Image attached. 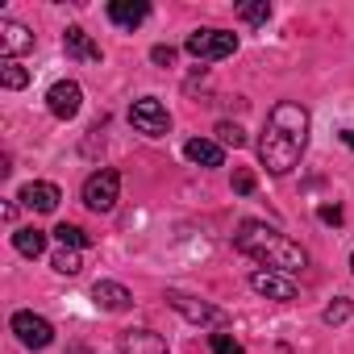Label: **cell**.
<instances>
[{
	"label": "cell",
	"mask_w": 354,
	"mask_h": 354,
	"mask_svg": "<svg viewBox=\"0 0 354 354\" xmlns=\"http://www.w3.org/2000/svg\"><path fill=\"white\" fill-rule=\"evenodd\" d=\"M308 146V109L296 100H279L267 117V129L259 138V158L271 175H288Z\"/></svg>",
	"instance_id": "1"
},
{
	"label": "cell",
	"mask_w": 354,
	"mask_h": 354,
	"mask_svg": "<svg viewBox=\"0 0 354 354\" xmlns=\"http://www.w3.org/2000/svg\"><path fill=\"white\" fill-rule=\"evenodd\" d=\"M234 246H238L246 259H254L259 267L279 271V275H296V271L308 267V254L300 250V242H292L288 234H279V230L267 225V221H242L238 234H234Z\"/></svg>",
	"instance_id": "2"
},
{
	"label": "cell",
	"mask_w": 354,
	"mask_h": 354,
	"mask_svg": "<svg viewBox=\"0 0 354 354\" xmlns=\"http://www.w3.org/2000/svg\"><path fill=\"white\" fill-rule=\"evenodd\" d=\"M184 50L201 63H217V59H230L238 50V34H230V30H192Z\"/></svg>",
	"instance_id": "3"
},
{
	"label": "cell",
	"mask_w": 354,
	"mask_h": 354,
	"mask_svg": "<svg viewBox=\"0 0 354 354\" xmlns=\"http://www.w3.org/2000/svg\"><path fill=\"white\" fill-rule=\"evenodd\" d=\"M117 196H121V175L113 167H100V171H92L84 180V205L92 213H109L117 205Z\"/></svg>",
	"instance_id": "4"
},
{
	"label": "cell",
	"mask_w": 354,
	"mask_h": 354,
	"mask_svg": "<svg viewBox=\"0 0 354 354\" xmlns=\"http://www.w3.org/2000/svg\"><path fill=\"white\" fill-rule=\"evenodd\" d=\"M129 125H133L138 133H146V138H167V129H171L167 104H162L158 96H142V100H133V104H129Z\"/></svg>",
	"instance_id": "5"
},
{
	"label": "cell",
	"mask_w": 354,
	"mask_h": 354,
	"mask_svg": "<svg viewBox=\"0 0 354 354\" xmlns=\"http://www.w3.org/2000/svg\"><path fill=\"white\" fill-rule=\"evenodd\" d=\"M13 333H17V342L21 346H30V350H46L50 342H55V325L46 321V317H38V313H30V308H21V313H13Z\"/></svg>",
	"instance_id": "6"
},
{
	"label": "cell",
	"mask_w": 354,
	"mask_h": 354,
	"mask_svg": "<svg viewBox=\"0 0 354 354\" xmlns=\"http://www.w3.org/2000/svg\"><path fill=\"white\" fill-rule=\"evenodd\" d=\"M167 304L180 313V317H188L192 325H225L230 317L217 308V304H209V300H196V296H188V292H167Z\"/></svg>",
	"instance_id": "7"
},
{
	"label": "cell",
	"mask_w": 354,
	"mask_h": 354,
	"mask_svg": "<svg viewBox=\"0 0 354 354\" xmlns=\"http://www.w3.org/2000/svg\"><path fill=\"white\" fill-rule=\"evenodd\" d=\"M250 288L259 296H267V300H279V304H292L296 300V279L292 275H279V271H267V267L250 271Z\"/></svg>",
	"instance_id": "8"
},
{
	"label": "cell",
	"mask_w": 354,
	"mask_h": 354,
	"mask_svg": "<svg viewBox=\"0 0 354 354\" xmlns=\"http://www.w3.org/2000/svg\"><path fill=\"white\" fill-rule=\"evenodd\" d=\"M46 109L59 117V121H71L80 109H84V88L75 80H59L50 92H46Z\"/></svg>",
	"instance_id": "9"
},
{
	"label": "cell",
	"mask_w": 354,
	"mask_h": 354,
	"mask_svg": "<svg viewBox=\"0 0 354 354\" xmlns=\"http://www.w3.org/2000/svg\"><path fill=\"white\" fill-rule=\"evenodd\" d=\"M117 354H171L154 329H125L117 337Z\"/></svg>",
	"instance_id": "10"
},
{
	"label": "cell",
	"mask_w": 354,
	"mask_h": 354,
	"mask_svg": "<svg viewBox=\"0 0 354 354\" xmlns=\"http://www.w3.org/2000/svg\"><path fill=\"white\" fill-rule=\"evenodd\" d=\"M34 50V34L21 26V21H0V55L5 59H17V55H30Z\"/></svg>",
	"instance_id": "11"
},
{
	"label": "cell",
	"mask_w": 354,
	"mask_h": 354,
	"mask_svg": "<svg viewBox=\"0 0 354 354\" xmlns=\"http://www.w3.org/2000/svg\"><path fill=\"white\" fill-rule=\"evenodd\" d=\"M26 209H34V213H55L59 209V201H63V192L55 188V184H46V180H34V184H26L21 188V196H17Z\"/></svg>",
	"instance_id": "12"
},
{
	"label": "cell",
	"mask_w": 354,
	"mask_h": 354,
	"mask_svg": "<svg viewBox=\"0 0 354 354\" xmlns=\"http://www.w3.org/2000/svg\"><path fill=\"white\" fill-rule=\"evenodd\" d=\"M92 300H96V308H104V313H125V308H133L129 288H121V283H113V279H96V283H92Z\"/></svg>",
	"instance_id": "13"
},
{
	"label": "cell",
	"mask_w": 354,
	"mask_h": 354,
	"mask_svg": "<svg viewBox=\"0 0 354 354\" xmlns=\"http://www.w3.org/2000/svg\"><path fill=\"white\" fill-rule=\"evenodd\" d=\"M63 50H67V59L100 63V46H96V42H92V34H88V30H80V26H67V34H63Z\"/></svg>",
	"instance_id": "14"
},
{
	"label": "cell",
	"mask_w": 354,
	"mask_h": 354,
	"mask_svg": "<svg viewBox=\"0 0 354 354\" xmlns=\"http://www.w3.org/2000/svg\"><path fill=\"white\" fill-rule=\"evenodd\" d=\"M146 17H150L146 0H113V5H109V21L121 26V30H138Z\"/></svg>",
	"instance_id": "15"
},
{
	"label": "cell",
	"mask_w": 354,
	"mask_h": 354,
	"mask_svg": "<svg viewBox=\"0 0 354 354\" xmlns=\"http://www.w3.org/2000/svg\"><path fill=\"white\" fill-rule=\"evenodd\" d=\"M184 154H188L196 167H221V162H225V150H221V142H213V138H192V142L184 146Z\"/></svg>",
	"instance_id": "16"
},
{
	"label": "cell",
	"mask_w": 354,
	"mask_h": 354,
	"mask_svg": "<svg viewBox=\"0 0 354 354\" xmlns=\"http://www.w3.org/2000/svg\"><path fill=\"white\" fill-rule=\"evenodd\" d=\"M13 246H17V254H26V259H38V254L46 250V234H42V230H34V225H26V230H13Z\"/></svg>",
	"instance_id": "17"
},
{
	"label": "cell",
	"mask_w": 354,
	"mask_h": 354,
	"mask_svg": "<svg viewBox=\"0 0 354 354\" xmlns=\"http://www.w3.org/2000/svg\"><path fill=\"white\" fill-rule=\"evenodd\" d=\"M55 238H59V246H67V250H84V246H92V238H88L80 225H71V221L55 225Z\"/></svg>",
	"instance_id": "18"
},
{
	"label": "cell",
	"mask_w": 354,
	"mask_h": 354,
	"mask_svg": "<svg viewBox=\"0 0 354 354\" xmlns=\"http://www.w3.org/2000/svg\"><path fill=\"white\" fill-rule=\"evenodd\" d=\"M0 84L17 92V88H26V84H30V71H26L17 59H5V63H0Z\"/></svg>",
	"instance_id": "19"
},
{
	"label": "cell",
	"mask_w": 354,
	"mask_h": 354,
	"mask_svg": "<svg viewBox=\"0 0 354 354\" xmlns=\"http://www.w3.org/2000/svg\"><path fill=\"white\" fill-rule=\"evenodd\" d=\"M50 267L59 271V275H80L84 271V263H80V250H55V259H50Z\"/></svg>",
	"instance_id": "20"
},
{
	"label": "cell",
	"mask_w": 354,
	"mask_h": 354,
	"mask_svg": "<svg viewBox=\"0 0 354 354\" xmlns=\"http://www.w3.org/2000/svg\"><path fill=\"white\" fill-rule=\"evenodd\" d=\"M217 142L238 150V146H246V133H242V125H234V121H221V125H217Z\"/></svg>",
	"instance_id": "21"
},
{
	"label": "cell",
	"mask_w": 354,
	"mask_h": 354,
	"mask_svg": "<svg viewBox=\"0 0 354 354\" xmlns=\"http://www.w3.org/2000/svg\"><path fill=\"white\" fill-rule=\"evenodd\" d=\"M238 17L250 21V26H263L271 17V5H267V0H259V5H238Z\"/></svg>",
	"instance_id": "22"
},
{
	"label": "cell",
	"mask_w": 354,
	"mask_h": 354,
	"mask_svg": "<svg viewBox=\"0 0 354 354\" xmlns=\"http://www.w3.org/2000/svg\"><path fill=\"white\" fill-rule=\"evenodd\" d=\"M346 317H350V300H346V296H337V300H333V304H325V313H321V321H325V325H342Z\"/></svg>",
	"instance_id": "23"
},
{
	"label": "cell",
	"mask_w": 354,
	"mask_h": 354,
	"mask_svg": "<svg viewBox=\"0 0 354 354\" xmlns=\"http://www.w3.org/2000/svg\"><path fill=\"white\" fill-rule=\"evenodd\" d=\"M209 346H213V354H246V350H242V342H238L234 333H213V337H209Z\"/></svg>",
	"instance_id": "24"
},
{
	"label": "cell",
	"mask_w": 354,
	"mask_h": 354,
	"mask_svg": "<svg viewBox=\"0 0 354 354\" xmlns=\"http://www.w3.org/2000/svg\"><path fill=\"white\" fill-rule=\"evenodd\" d=\"M234 192H238V196H250V192H254V171H246V167L234 171Z\"/></svg>",
	"instance_id": "25"
},
{
	"label": "cell",
	"mask_w": 354,
	"mask_h": 354,
	"mask_svg": "<svg viewBox=\"0 0 354 354\" xmlns=\"http://www.w3.org/2000/svg\"><path fill=\"white\" fill-rule=\"evenodd\" d=\"M317 217H321L325 225H342V209H337V205H321V209H317Z\"/></svg>",
	"instance_id": "26"
},
{
	"label": "cell",
	"mask_w": 354,
	"mask_h": 354,
	"mask_svg": "<svg viewBox=\"0 0 354 354\" xmlns=\"http://www.w3.org/2000/svg\"><path fill=\"white\" fill-rule=\"evenodd\" d=\"M150 59H154L158 67H171V63H175V50H171V46H154V50H150Z\"/></svg>",
	"instance_id": "27"
},
{
	"label": "cell",
	"mask_w": 354,
	"mask_h": 354,
	"mask_svg": "<svg viewBox=\"0 0 354 354\" xmlns=\"http://www.w3.org/2000/svg\"><path fill=\"white\" fill-rule=\"evenodd\" d=\"M342 142H346V146L354 150V129H346V133H342Z\"/></svg>",
	"instance_id": "28"
},
{
	"label": "cell",
	"mask_w": 354,
	"mask_h": 354,
	"mask_svg": "<svg viewBox=\"0 0 354 354\" xmlns=\"http://www.w3.org/2000/svg\"><path fill=\"white\" fill-rule=\"evenodd\" d=\"M350 267H354V254H350Z\"/></svg>",
	"instance_id": "29"
}]
</instances>
